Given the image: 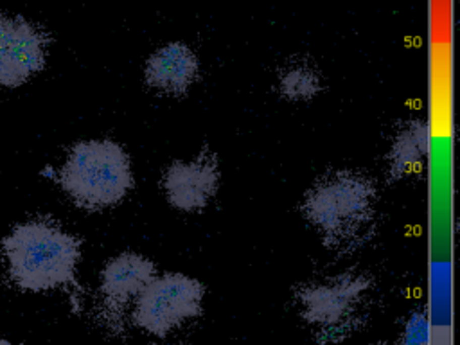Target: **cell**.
<instances>
[{"label": "cell", "mask_w": 460, "mask_h": 345, "mask_svg": "<svg viewBox=\"0 0 460 345\" xmlns=\"http://www.w3.org/2000/svg\"><path fill=\"white\" fill-rule=\"evenodd\" d=\"M2 252L9 279L24 292L72 284L81 255L78 239L47 219L17 225L2 239Z\"/></svg>", "instance_id": "obj_1"}, {"label": "cell", "mask_w": 460, "mask_h": 345, "mask_svg": "<svg viewBox=\"0 0 460 345\" xmlns=\"http://www.w3.org/2000/svg\"><path fill=\"white\" fill-rule=\"evenodd\" d=\"M302 212L325 243L341 248L358 245L372 228L376 189L363 175L331 172L308 191Z\"/></svg>", "instance_id": "obj_2"}, {"label": "cell", "mask_w": 460, "mask_h": 345, "mask_svg": "<svg viewBox=\"0 0 460 345\" xmlns=\"http://www.w3.org/2000/svg\"><path fill=\"white\" fill-rule=\"evenodd\" d=\"M60 182L79 207L103 209L119 203L132 189V164L117 142L85 140L70 149Z\"/></svg>", "instance_id": "obj_3"}, {"label": "cell", "mask_w": 460, "mask_h": 345, "mask_svg": "<svg viewBox=\"0 0 460 345\" xmlns=\"http://www.w3.org/2000/svg\"><path fill=\"white\" fill-rule=\"evenodd\" d=\"M203 297L205 288L193 277L184 273L153 277L135 299L132 320L153 336H167L200 315Z\"/></svg>", "instance_id": "obj_4"}, {"label": "cell", "mask_w": 460, "mask_h": 345, "mask_svg": "<svg viewBox=\"0 0 460 345\" xmlns=\"http://www.w3.org/2000/svg\"><path fill=\"white\" fill-rule=\"evenodd\" d=\"M369 284L363 275H340L302 288L299 292L300 315L309 324L322 325L324 331L347 327Z\"/></svg>", "instance_id": "obj_5"}, {"label": "cell", "mask_w": 460, "mask_h": 345, "mask_svg": "<svg viewBox=\"0 0 460 345\" xmlns=\"http://www.w3.org/2000/svg\"><path fill=\"white\" fill-rule=\"evenodd\" d=\"M47 34L22 17L0 15V86L17 88L45 65Z\"/></svg>", "instance_id": "obj_6"}, {"label": "cell", "mask_w": 460, "mask_h": 345, "mask_svg": "<svg viewBox=\"0 0 460 345\" xmlns=\"http://www.w3.org/2000/svg\"><path fill=\"white\" fill-rule=\"evenodd\" d=\"M219 184L218 162L212 155L175 162L164 175V191L169 203L184 212L200 210L216 194Z\"/></svg>", "instance_id": "obj_7"}, {"label": "cell", "mask_w": 460, "mask_h": 345, "mask_svg": "<svg viewBox=\"0 0 460 345\" xmlns=\"http://www.w3.org/2000/svg\"><path fill=\"white\" fill-rule=\"evenodd\" d=\"M155 277V264L139 254H121L110 259L101 271V299L110 320L123 318L128 302L139 297Z\"/></svg>", "instance_id": "obj_8"}, {"label": "cell", "mask_w": 460, "mask_h": 345, "mask_svg": "<svg viewBox=\"0 0 460 345\" xmlns=\"http://www.w3.org/2000/svg\"><path fill=\"white\" fill-rule=\"evenodd\" d=\"M198 65L193 52L182 45L158 50L148 62L146 81L165 94H184L196 78Z\"/></svg>", "instance_id": "obj_9"}, {"label": "cell", "mask_w": 460, "mask_h": 345, "mask_svg": "<svg viewBox=\"0 0 460 345\" xmlns=\"http://www.w3.org/2000/svg\"><path fill=\"white\" fill-rule=\"evenodd\" d=\"M428 142L430 132L426 123L414 121L407 124L397 133L388 151V172L394 178L415 175L426 160Z\"/></svg>", "instance_id": "obj_10"}, {"label": "cell", "mask_w": 460, "mask_h": 345, "mask_svg": "<svg viewBox=\"0 0 460 345\" xmlns=\"http://www.w3.org/2000/svg\"><path fill=\"white\" fill-rule=\"evenodd\" d=\"M318 90H320V81H318V76L311 70H290L280 79V92L284 97L292 99V101H308V99L315 97Z\"/></svg>", "instance_id": "obj_11"}, {"label": "cell", "mask_w": 460, "mask_h": 345, "mask_svg": "<svg viewBox=\"0 0 460 345\" xmlns=\"http://www.w3.org/2000/svg\"><path fill=\"white\" fill-rule=\"evenodd\" d=\"M401 345H428V320L423 313L412 316Z\"/></svg>", "instance_id": "obj_12"}, {"label": "cell", "mask_w": 460, "mask_h": 345, "mask_svg": "<svg viewBox=\"0 0 460 345\" xmlns=\"http://www.w3.org/2000/svg\"><path fill=\"white\" fill-rule=\"evenodd\" d=\"M0 345H17V343H11L9 340H6V338L0 336Z\"/></svg>", "instance_id": "obj_13"}]
</instances>
